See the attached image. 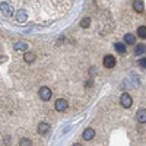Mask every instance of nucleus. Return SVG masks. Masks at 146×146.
Masks as SVG:
<instances>
[{
  "instance_id": "nucleus-6",
  "label": "nucleus",
  "mask_w": 146,
  "mask_h": 146,
  "mask_svg": "<svg viewBox=\"0 0 146 146\" xmlns=\"http://www.w3.org/2000/svg\"><path fill=\"white\" fill-rule=\"evenodd\" d=\"M15 51H28V44L25 41H18L13 44Z\"/></svg>"
},
{
  "instance_id": "nucleus-19",
  "label": "nucleus",
  "mask_w": 146,
  "mask_h": 146,
  "mask_svg": "<svg viewBox=\"0 0 146 146\" xmlns=\"http://www.w3.org/2000/svg\"><path fill=\"white\" fill-rule=\"evenodd\" d=\"M96 73H98V70H96V67H95V66H92V67L89 69V76H91V79L96 75Z\"/></svg>"
},
{
  "instance_id": "nucleus-2",
  "label": "nucleus",
  "mask_w": 146,
  "mask_h": 146,
  "mask_svg": "<svg viewBox=\"0 0 146 146\" xmlns=\"http://www.w3.org/2000/svg\"><path fill=\"white\" fill-rule=\"evenodd\" d=\"M115 58H114V56H111V54H107L105 57H104V60H102V64H104V67H107V69H113V67H115Z\"/></svg>"
},
{
  "instance_id": "nucleus-5",
  "label": "nucleus",
  "mask_w": 146,
  "mask_h": 146,
  "mask_svg": "<svg viewBox=\"0 0 146 146\" xmlns=\"http://www.w3.org/2000/svg\"><path fill=\"white\" fill-rule=\"evenodd\" d=\"M82 137H83L85 140H92V139L95 137V130H94V129H91V127L85 129V130H83V133H82Z\"/></svg>"
},
{
  "instance_id": "nucleus-20",
  "label": "nucleus",
  "mask_w": 146,
  "mask_h": 146,
  "mask_svg": "<svg viewBox=\"0 0 146 146\" xmlns=\"http://www.w3.org/2000/svg\"><path fill=\"white\" fill-rule=\"evenodd\" d=\"M139 66L140 67H146V58H140L139 60Z\"/></svg>"
},
{
  "instance_id": "nucleus-7",
  "label": "nucleus",
  "mask_w": 146,
  "mask_h": 146,
  "mask_svg": "<svg viewBox=\"0 0 146 146\" xmlns=\"http://www.w3.org/2000/svg\"><path fill=\"white\" fill-rule=\"evenodd\" d=\"M48 130H50V124L45 123V121H42V123L38 124V133L40 135H47Z\"/></svg>"
},
{
  "instance_id": "nucleus-8",
  "label": "nucleus",
  "mask_w": 146,
  "mask_h": 146,
  "mask_svg": "<svg viewBox=\"0 0 146 146\" xmlns=\"http://www.w3.org/2000/svg\"><path fill=\"white\" fill-rule=\"evenodd\" d=\"M0 9H2V13L5 16H10L12 15V7H10L9 3H2L0 5Z\"/></svg>"
},
{
  "instance_id": "nucleus-10",
  "label": "nucleus",
  "mask_w": 146,
  "mask_h": 146,
  "mask_svg": "<svg viewBox=\"0 0 146 146\" xmlns=\"http://www.w3.org/2000/svg\"><path fill=\"white\" fill-rule=\"evenodd\" d=\"M16 21L18 22H21V23H23V22H27V12L25 10H18L16 12Z\"/></svg>"
},
{
  "instance_id": "nucleus-11",
  "label": "nucleus",
  "mask_w": 146,
  "mask_h": 146,
  "mask_svg": "<svg viewBox=\"0 0 146 146\" xmlns=\"http://www.w3.org/2000/svg\"><path fill=\"white\" fill-rule=\"evenodd\" d=\"M143 0H135V2H133V9H135L137 13H142L143 12Z\"/></svg>"
},
{
  "instance_id": "nucleus-3",
  "label": "nucleus",
  "mask_w": 146,
  "mask_h": 146,
  "mask_svg": "<svg viewBox=\"0 0 146 146\" xmlns=\"http://www.w3.org/2000/svg\"><path fill=\"white\" fill-rule=\"evenodd\" d=\"M67 107H69V102H67L66 100H63V98H58V100L56 101V104H54V108L57 110L58 113H63V111H66Z\"/></svg>"
},
{
  "instance_id": "nucleus-17",
  "label": "nucleus",
  "mask_w": 146,
  "mask_h": 146,
  "mask_svg": "<svg viewBox=\"0 0 146 146\" xmlns=\"http://www.w3.org/2000/svg\"><path fill=\"white\" fill-rule=\"evenodd\" d=\"M137 35L140 38H146V27H139L137 28Z\"/></svg>"
},
{
  "instance_id": "nucleus-9",
  "label": "nucleus",
  "mask_w": 146,
  "mask_h": 146,
  "mask_svg": "<svg viewBox=\"0 0 146 146\" xmlns=\"http://www.w3.org/2000/svg\"><path fill=\"white\" fill-rule=\"evenodd\" d=\"M146 53V45L145 44H136L135 45V54L136 56H143Z\"/></svg>"
},
{
  "instance_id": "nucleus-21",
  "label": "nucleus",
  "mask_w": 146,
  "mask_h": 146,
  "mask_svg": "<svg viewBox=\"0 0 146 146\" xmlns=\"http://www.w3.org/2000/svg\"><path fill=\"white\" fill-rule=\"evenodd\" d=\"M92 83H94V79H89L86 83H85V86H86V88H89V86H92Z\"/></svg>"
},
{
  "instance_id": "nucleus-12",
  "label": "nucleus",
  "mask_w": 146,
  "mask_h": 146,
  "mask_svg": "<svg viewBox=\"0 0 146 146\" xmlns=\"http://www.w3.org/2000/svg\"><path fill=\"white\" fill-rule=\"evenodd\" d=\"M23 60H25V63H32L34 60H35V53L25 51V54H23Z\"/></svg>"
},
{
  "instance_id": "nucleus-15",
  "label": "nucleus",
  "mask_w": 146,
  "mask_h": 146,
  "mask_svg": "<svg viewBox=\"0 0 146 146\" xmlns=\"http://www.w3.org/2000/svg\"><path fill=\"white\" fill-rule=\"evenodd\" d=\"M124 42L126 44H136V36L133 35V34H126L124 35Z\"/></svg>"
},
{
  "instance_id": "nucleus-4",
  "label": "nucleus",
  "mask_w": 146,
  "mask_h": 146,
  "mask_svg": "<svg viewBox=\"0 0 146 146\" xmlns=\"http://www.w3.org/2000/svg\"><path fill=\"white\" fill-rule=\"evenodd\" d=\"M120 104L123 105L124 108H130V107H131V104H133L131 96H130L127 92H124L123 95H121V98H120Z\"/></svg>"
},
{
  "instance_id": "nucleus-13",
  "label": "nucleus",
  "mask_w": 146,
  "mask_h": 146,
  "mask_svg": "<svg viewBox=\"0 0 146 146\" xmlns=\"http://www.w3.org/2000/svg\"><path fill=\"white\" fill-rule=\"evenodd\" d=\"M137 121L139 123H146V110L145 108H142V110H139L137 111Z\"/></svg>"
},
{
  "instance_id": "nucleus-1",
  "label": "nucleus",
  "mask_w": 146,
  "mask_h": 146,
  "mask_svg": "<svg viewBox=\"0 0 146 146\" xmlns=\"http://www.w3.org/2000/svg\"><path fill=\"white\" fill-rule=\"evenodd\" d=\"M38 94H40V98H41L42 101H50V98H51V95H53L51 89L48 88V86H42V88H40Z\"/></svg>"
},
{
  "instance_id": "nucleus-18",
  "label": "nucleus",
  "mask_w": 146,
  "mask_h": 146,
  "mask_svg": "<svg viewBox=\"0 0 146 146\" xmlns=\"http://www.w3.org/2000/svg\"><path fill=\"white\" fill-rule=\"evenodd\" d=\"M91 25V19L89 18H83L82 21H80V27L82 28H88Z\"/></svg>"
},
{
  "instance_id": "nucleus-14",
  "label": "nucleus",
  "mask_w": 146,
  "mask_h": 146,
  "mask_svg": "<svg viewBox=\"0 0 146 146\" xmlns=\"http://www.w3.org/2000/svg\"><path fill=\"white\" fill-rule=\"evenodd\" d=\"M114 48H115V50L120 53V54H126V44H123V42H115L114 44Z\"/></svg>"
},
{
  "instance_id": "nucleus-16",
  "label": "nucleus",
  "mask_w": 146,
  "mask_h": 146,
  "mask_svg": "<svg viewBox=\"0 0 146 146\" xmlns=\"http://www.w3.org/2000/svg\"><path fill=\"white\" fill-rule=\"evenodd\" d=\"M19 146H32V142L28 137H22L19 140Z\"/></svg>"
},
{
  "instance_id": "nucleus-22",
  "label": "nucleus",
  "mask_w": 146,
  "mask_h": 146,
  "mask_svg": "<svg viewBox=\"0 0 146 146\" xmlns=\"http://www.w3.org/2000/svg\"><path fill=\"white\" fill-rule=\"evenodd\" d=\"M73 146H82L80 143H75V145H73Z\"/></svg>"
}]
</instances>
